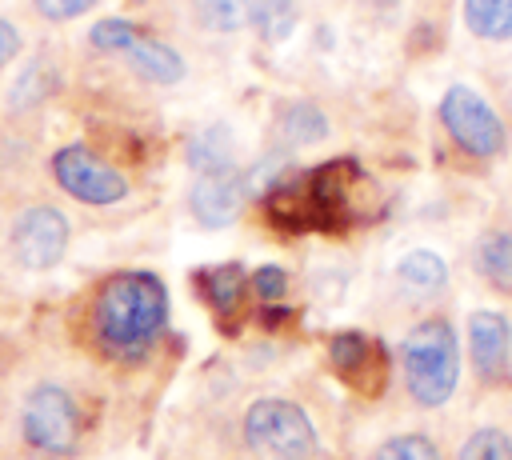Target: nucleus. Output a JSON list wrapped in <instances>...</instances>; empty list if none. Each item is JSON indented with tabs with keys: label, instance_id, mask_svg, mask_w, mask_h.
Here are the masks:
<instances>
[{
	"label": "nucleus",
	"instance_id": "obj_1",
	"mask_svg": "<svg viewBox=\"0 0 512 460\" xmlns=\"http://www.w3.org/2000/svg\"><path fill=\"white\" fill-rule=\"evenodd\" d=\"M92 320L108 352H144L168 320V292L152 272H120L100 288Z\"/></svg>",
	"mask_w": 512,
	"mask_h": 460
},
{
	"label": "nucleus",
	"instance_id": "obj_2",
	"mask_svg": "<svg viewBox=\"0 0 512 460\" xmlns=\"http://www.w3.org/2000/svg\"><path fill=\"white\" fill-rule=\"evenodd\" d=\"M400 368L412 400L424 408H440L460 380V344L452 324L432 316L408 328V336L400 340Z\"/></svg>",
	"mask_w": 512,
	"mask_h": 460
},
{
	"label": "nucleus",
	"instance_id": "obj_3",
	"mask_svg": "<svg viewBox=\"0 0 512 460\" xmlns=\"http://www.w3.org/2000/svg\"><path fill=\"white\" fill-rule=\"evenodd\" d=\"M244 440L264 460H316L320 448L308 412L280 396H264L244 412Z\"/></svg>",
	"mask_w": 512,
	"mask_h": 460
},
{
	"label": "nucleus",
	"instance_id": "obj_4",
	"mask_svg": "<svg viewBox=\"0 0 512 460\" xmlns=\"http://www.w3.org/2000/svg\"><path fill=\"white\" fill-rule=\"evenodd\" d=\"M24 440L44 456H68L80 440V412L76 400L60 384H36L20 412Z\"/></svg>",
	"mask_w": 512,
	"mask_h": 460
},
{
	"label": "nucleus",
	"instance_id": "obj_5",
	"mask_svg": "<svg viewBox=\"0 0 512 460\" xmlns=\"http://www.w3.org/2000/svg\"><path fill=\"white\" fill-rule=\"evenodd\" d=\"M440 120L448 128V136L472 152V156H500L504 152V120L496 116V108L468 84H452L440 100Z\"/></svg>",
	"mask_w": 512,
	"mask_h": 460
},
{
	"label": "nucleus",
	"instance_id": "obj_6",
	"mask_svg": "<svg viewBox=\"0 0 512 460\" xmlns=\"http://www.w3.org/2000/svg\"><path fill=\"white\" fill-rule=\"evenodd\" d=\"M52 176L68 196H76L84 204H116L128 196V180L80 144H68L52 156Z\"/></svg>",
	"mask_w": 512,
	"mask_h": 460
},
{
	"label": "nucleus",
	"instance_id": "obj_7",
	"mask_svg": "<svg viewBox=\"0 0 512 460\" xmlns=\"http://www.w3.org/2000/svg\"><path fill=\"white\" fill-rule=\"evenodd\" d=\"M68 248V220L60 208L52 204H36L28 212L16 216L12 224V256L24 264V268H52Z\"/></svg>",
	"mask_w": 512,
	"mask_h": 460
},
{
	"label": "nucleus",
	"instance_id": "obj_8",
	"mask_svg": "<svg viewBox=\"0 0 512 460\" xmlns=\"http://www.w3.org/2000/svg\"><path fill=\"white\" fill-rule=\"evenodd\" d=\"M468 352L480 380H504L512 372V328L500 312L480 308L468 320Z\"/></svg>",
	"mask_w": 512,
	"mask_h": 460
},
{
	"label": "nucleus",
	"instance_id": "obj_9",
	"mask_svg": "<svg viewBox=\"0 0 512 460\" xmlns=\"http://www.w3.org/2000/svg\"><path fill=\"white\" fill-rule=\"evenodd\" d=\"M328 356H332V368L360 392H376L380 380H384V352L376 340L360 336V332H340L332 336L328 344Z\"/></svg>",
	"mask_w": 512,
	"mask_h": 460
},
{
	"label": "nucleus",
	"instance_id": "obj_10",
	"mask_svg": "<svg viewBox=\"0 0 512 460\" xmlns=\"http://www.w3.org/2000/svg\"><path fill=\"white\" fill-rule=\"evenodd\" d=\"M192 212L200 216V224H232L236 212H240V176L228 168V172H204L196 184H192Z\"/></svg>",
	"mask_w": 512,
	"mask_h": 460
},
{
	"label": "nucleus",
	"instance_id": "obj_11",
	"mask_svg": "<svg viewBox=\"0 0 512 460\" xmlns=\"http://www.w3.org/2000/svg\"><path fill=\"white\" fill-rule=\"evenodd\" d=\"M124 52H128V60L136 64V72H144V76L156 80V84H176V80L184 76V60H180V52L168 48L164 40L140 32V28L128 36Z\"/></svg>",
	"mask_w": 512,
	"mask_h": 460
},
{
	"label": "nucleus",
	"instance_id": "obj_12",
	"mask_svg": "<svg viewBox=\"0 0 512 460\" xmlns=\"http://www.w3.org/2000/svg\"><path fill=\"white\" fill-rule=\"evenodd\" d=\"M396 280L412 292H440L444 280H448V264L432 252V248H412L400 256L396 264Z\"/></svg>",
	"mask_w": 512,
	"mask_h": 460
},
{
	"label": "nucleus",
	"instance_id": "obj_13",
	"mask_svg": "<svg viewBox=\"0 0 512 460\" xmlns=\"http://www.w3.org/2000/svg\"><path fill=\"white\" fill-rule=\"evenodd\" d=\"M464 24L480 40H512V0H464Z\"/></svg>",
	"mask_w": 512,
	"mask_h": 460
},
{
	"label": "nucleus",
	"instance_id": "obj_14",
	"mask_svg": "<svg viewBox=\"0 0 512 460\" xmlns=\"http://www.w3.org/2000/svg\"><path fill=\"white\" fill-rule=\"evenodd\" d=\"M204 296H208V304L220 316L236 312V304L244 296V268L240 264H216V268H208L204 272Z\"/></svg>",
	"mask_w": 512,
	"mask_h": 460
},
{
	"label": "nucleus",
	"instance_id": "obj_15",
	"mask_svg": "<svg viewBox=\"0 0 512 460\" xmlns=\"http://www.w3.org/2000/svg\"><path fill=\"white\" fill-rule=\"evenodd\" d=\"M476 264H480V272H484L492 284H500V288H508V292H512V228H508V232L488 236V240L480 244Z\"/></svg>",
	"mask_w": 512,
	"mask_h": 460
},
{
	"label": "nucleus",
	"instance_id": "obj_16",
	"mask_svg": "<svg viewBox=\"0 0 512 460\" xmlns=\"http://www.w3.org/2000/svg\"><path fill=\"white\" fill-rule=\"evenodd\" d=\"M196 16L204 28L232 32L248 20V0H196Z\"/></svg>",
	"mask_w": 512,
	"mask_h": 460
},
{
	"label": "nucleus",
	"instance_id": "obj_17",
	"mask_svg": "<svg viewBox=\"0 0 512 460\" xmlns=\"http://www.w3.org/2000/svg\"><path fill=\"white\" fill-rule=\"evenodd\" d=\"M252 24H260V32L268 40H284L296 24V8H292V0H260L252 8Z\"/></svg>",
	"mask_w": 512,
	"mask_h": 460
},
{
	"label": "nucleus",
	"instance_id": "obj_18",
	"mask_svg": "<svg viewBox=\"0 0 512 460\" xmlns=\"http://www.w3.org/2000/svg\"><path fill=\"white\" fill-rule=\"evenodd\" d=\"M460 460H512V440L500 428H476L464 440Z\"/></svg>",
	"mask_w": 512,
	"mask_h": 460
},
{
	"label": "nucleus",
	"instance_id": "obj_19",
	"mask_svg": "<svg viewBox=\"0 0 512 460\" xmlns=\"http://www.w3.org/2000/svg\"><path fill=\"white\" fill-rule=\"evenodd\" d=\"M328 132V124H324V116L312 108V104H292L288 108V116H284V136L292 140V144H312V140H320Z\"/></svg>",
	"mask_w": 512,
	"mask_h": 460
},
{
	"label": "nucleus",
	"instance_id": "obj_20",
	"mask_svg": "<svg viewBox=\"0 0 512 460\" xmlns=\"http://www.w3.org/2000/svg\"><path fill=\"white\" fill-rule=\"evenodd\" d=\"M376 460H440L436 444L420 432H408V436H392L376 448Z\"/></svg>",
	"mask_w": 512,
	"mask_h": 460
},
{
	"label": "nucleus",
	"instance_id": "obj_21",
	"mask_svg": "<svg viewBox=\"0 0 512 460\" xmlns=\"http://www.w3.org/2000/svg\"><path fill=\"white\" fill-rule=\"evenodd\" d=\"M132 32H136V24H132V20L108 16V20L92 24V44H96V48H104V52H124V44H128V36H132Z\"/></svg>",
	"mask_w": 512,
	"mask_h": 460
},
{
	"label": "nucleus",
	"instance_id": "obj_22",
	"mask_svg": "<svg viewBox=\"0 0 512 460\" xmlns=\"http://www.w3.org/2000/svg\"><path fill=\"white\" fill-rule=\"evenodd\" d=\"M252 288H256L264 300H280V296H284V288H288V276H284V268H272V264H264V268H256V276H252Z\"/></svg>",
	"mask_w": 512,
	"mask_h": 460
},
{
	"label": "nucleus",
	"instance_id": "obj_23",
	"mask_svg": "<svg viewBox=\"0 0 512 460\" xmlns=\"http://www.w3.org/2000/svg\"><path fill=\"white\" fill-rule=\"evenodd\" d=\"M32 4H36V12L48 16V20H72V16L88 12L96 0H32Z\"/></svg>",
	"mask_w": 512,
	"mask_h": 460
},
{
	"label": "nucleus",
	"instance_id": "obj_24",
	"mask_svg": "<svg viewBox=\"0 0 512 460\" xmlns=\"http://www.w3.org/2000/svg\"><path fill=\"white\" fill-rule=\"evenodd\" d=\"M16 52H20V32L8 20H0V64H8Z\"/></svg>",
	"mask_w": 512,
	"mask_h": 460
}]
</instances>
